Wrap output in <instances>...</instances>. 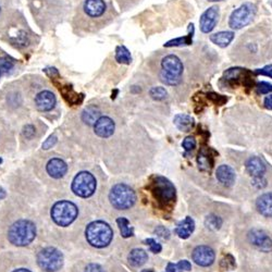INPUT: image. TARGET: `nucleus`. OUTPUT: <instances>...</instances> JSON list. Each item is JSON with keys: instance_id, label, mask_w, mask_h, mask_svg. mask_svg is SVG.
Here are the masks:
<instances>
[{"instance_id": "obj_1", "label": "nucleus", "mask_w": 272, "mask_h": 272, "mask_svg": "<svg viewBox=\"0 0 272 272\" xmlns=\"http://www.w3.org/2000/svg\"><path fill=\"white\" fill-rule=\"evenodd\" d=\"M36 236V228L29 220H19L11 226L8 238L15 246H27L33 242Z\"/></svg>"}, {"instance_id": "obj_2", "label": "nucleus", "mask_w": 272, "mask_h": 272, "mask_svg": "<svg viewBox=\"0 0 272 272\" xmlns=\"http://www.w3.org/2000/svg\"><path fill=\"white\" fill-rule=\"evenodd\" d=\"M85 234L88 243L98 249L108 246L113 236L112 229L104 221H94L89 224L86 228Z\"/></svg>"}, {"instance_id": "obj_3", "label": "nucleus", "mask_w": 272, "mask_h": 272, "mask_svg": "<svg viewBox=\"0 0 272 272\" xmlns=\"http://www.w3.org/2000/svg\"><path fill=\"white\" fill-rule=\"evenodd\" d=\"M111 205L117 209H129L136 202L135 192L126 184L114 185L109 194Z\"/></svg>"}, {"instance_id": "obj_4", "label": "nucleus", "mask_w": 272, "mask_h": 272, "mask_svg": "<svg viewBox=\"0 0 272 272\" xmlns=\"http://www.w3.org/2000/svg\"><path fill=\"white\" fill-rule=\"evenodd\" d=\"M79 209L76 205L68 201L58 202L52 209V218L58 226L68 227L77 219Z\"/></svg>"}, {"instance_id": "obj_5", "label": "nucleus", "mask_w": 272, "mask_h": 272, "mask_svg": "<svg viewBox=\"0 0 272 272\" xmlns=\"http://www.w3.org/2000/svg\"><path fill=\"white\" fill-rule=\"evenodd\" d=\"M39 267L46 272H56L63 266V255L55 247H47L37 255Z\"/></svg>"}, {"instance_id": "obj_6", "label": "nucleus", "mask_w": 272, "mask_h": 272, "mask_svg": "<svg viewBox=\"0 0 272 272\" xmlns=\"http://www.w3.org/2000/svg\"><path fill=\"white\" fill-rule=\"evenodd\" d=\"M72 191L76 195L84 199L92 196L96 191V179L89 172H80L73 180Z\"/></svg>"}, {"instance_id": "obj_7", "label": "nucleus", "mask_w": 272, "mask_h": 272, "mask_svg": "<svg viewBox=\"0 0 272 272\" xmlns=\"http://www.w3.org/2000/svg\"><path fill=\"white\" fill-rule=\"evenodd\" d=\"M257 7L254 4L246 3L242 5L238 9H236L232 15H231L229 26L234 30H240L247 24L251 23V21L254 19L255 14H256Z\"/></svg>"}, {"instance_id": "obj_8", "label": "nucleus", "mask_w": 272, "mask_h": 272, "mask_svg": "<svg viewBox=\"0 0 272 272\" xmlns=\"http://www.w3.org/2000/svg\"><path fill=\"white\" fill-rule=\"evenodd\" d=\"M153 192L156 199L160 203L167 204L172 202L176 197V188L170 181L163 177L155 178L153 183Z\"/></svg>"}, {"instance_id": "obj_9", "label": "nucleus", "mask_w": 272, "mask_h": 272, "mask_svg": "<svg viewBox=\"0 0 272 272\" xmlns=\"http://www.w3.org/2000/svg\"><path fill=\"white\" fill-rule=\"evenodd\" d=\"M161 68L162 72L168 74V76L172 77H179L181 78L184 70L183 63L180 60V58H178L175 55H169L166 56L161 61Z\"/></svg>"}, {"instance_id": "obj_10", "label": "nucleus", "mask_w": 272, "mask_h": 272, "mask_svg": "<svg viewBox=\"0 0 272 272\" xmlns=\"http://www.w3.org/2000/svg\"><path fill=\"white\" fill-rule=\"evenodd\" d=\"M215 252L209 246H199L193 252V260L202 267H208L215 261Z\"/></svg>"}, {"instance_id": "obj_11", "label": "nucleus", "mask_w": 272, "mask_h": 272, "mask_svg": "<svg viewBox=\"0 0 272 272\" xmlns=\"http://www.w3.org/2000/svg\"><path fill=\"white\" fill-rule=\"evenodd\" d=\"M219 20V8L211 7L208 10H206L201 16V30L204 33H210L217 26Z\"/></svg>"}, {"instance_id": "obj_12", "label": "nucleus", "mask_w": 272, "mask_h": 272, "mask_svg": "<svg viewBox=\"0 0 272 272\" xmlns=\"http://www.w3.org/2000/svg\"><path fill=\"white\" fill-rule=\"evenodd\" d=\"M250 242L257 249L268 252L272 249L271 238L261 230H253L249 233Z\"/></svg>"}, {"instance_id": "obj_13", "label": "nucleus", "mask_w": 272, "mask_h": 272, "mask_svg": "<svg viewBox=\"0 0 272 272\" xmlns=\"http://www.w3.org/2000/svg\"><path fill=\"white\" fill-rule=\"evenodd\" d=\"M94 126L95 133L101 137H109L114 132V122L108 117H101Z\"/></svg>"}, {"instance_id": "obj_14", "label": "nucleus", "mask_w": 272, "mask_h": 272, "mask_svg": "<svg viewBox=\"0 0 272 272\" xmlns=\"http://www.w3.org/2000/svg\"><path fill=\"white\" fill-rule=\"evenodd\" d=\"M68 171V166L63 160L59 158H54L47 163L48 175L55 179L62 178Z\"/></svg>"}, {"instance_id": "obj_15", "label": "nucleus", "mask_w": 272, "mask_h": 272, "mask_svg": "<svg viewBox=\"0 0 272 272\" xmlns=\"http://www.w3.org/2000/svg\"><path fill=\"white\" fill-rule=\"evenodd\" d=\"M35 103L40 111H51L56 105V97L53 93L44 90L36 96Z\"/></svg>"}, {"instance_id": "obj_16", "label": "nucleus", "mask_w": 272, "mask_h": 272, "mask_svg": "<svg viewBox=\"0 0 272 272\" xmlns=\"http://www.w3.org/2000/svg\"><path fill=\"white\" fill-rule=\"evenodd\" d=\"M84 10L87 15L92 18L102 16L106 11V4L104 0H86L84 4Z\"/></svg>"}, {"instance_id": "obj_17", "label": "nucleus", "mask_w": 272, "mask_h": 272, "mask_svg": "<svg viewBox=\"0 0 272 272\" xmlns=\"http://www.w3.org/2000/svg\"><path fill=\"white\" fill-rule=\"evenodd\" d=\"M217 179L225 186H231L233 185L235 181V172L227 164H222L217 170Z\"/></svg>"}, {"instance_id": "obj_18", "label": "nucleus", "mask_w": 272, "mask_h": 272, "mask_svg": "<svg viewBox=\"0 0 272 272\" xmlns=\"http://www.w3.org/2000/svg\"><path fill=\"white\" fill-rule=\"evenodd\" d=\"M246 169L251 176L256 178V177H262V175L266 171V166L260 158L252 157L246 162Z\"/></svg>"}, {"instance_id": "obj_19", "label": "nucleus", "mask_w": 272, "mask_h": 272, "mask_svg": "<svg viewBox=\"0 0 272 272\" xmlns=\"http://www.w3.org/2000/svg\"><path fill=\"white\" fill-rule=\"evenodd\" d=\"M257 209L265 217H272V193L261 195L256 203Z\"/></svg>"}, {"instance_id": "obj_20", "label": "nucleus", "mask_w": 272, "mask_h": 272, "mask_svg": "<svg viewBox=\"0 0 272 272\" xmlns=\"http://www.w3.org/2000/svg\"><path fill=\"white\" fill-rule=\"evenodd\" d=\"M195 230V222L192 218H185L183 221H181L177 227L176 232L181 238H188Z\"/></svg>"}, {"instance_id": "obj_21", "label": "nucleus", "mask_w": 272, "mask_h": 272, "mask_svg": "<svg viewBox=\"0 0 272 272\" xmlns=\"http://www.w3.org/2000/svg\"><path fill=\"white\" fill-rule=\"evenodd\" d=\"M234 38L233 32H219L210 36V40L219 47H227Z\"/></svg>"}, {"instance_id": "obj_22", "label": "nucleus", "mask_w": 272, "mask_h": 272, "mask_svg": "<svg viewBox=\"0 0 272 272\" xmlns=\"http://www.w3.org/2000/svg\"><path fill=\"white\" fill-rule=\"evenodd\" d=\"M128 259H129V262L131 263L132 266L141 267L147 261L148 256H147V253L144 250L135 249L130 253Z\"/></svg>"}, {"instance_id": "obj_23", "label": "nucleus", "mask_w": 272, "mask_h": 272, "mask_svg": "<svg viewBox=\"0 0 272 272\" xmlns=\"http://www.w3.org/2000/svg\"><path fill=\"white\" fill-rule=\"evenodd\" d=\"M176 127L182 132H189L194 127V120L187 114H178L175 118Z\"/></svg>"}, {"instance_id": "obj_24", "label": "nucleus", "mask_w": 272, "mask_h": 272, "mask_svg": "<svg viewBox=\"0 0 272 272\" xmlns=\"http://www.w3.org/2000/svg\"><path fill=\"white\" fill-rule=\"evenodd\" d=\"M100 118H101V111L95 106L87 107V108L83 111V114H82V120L88 126L95 125Z\"/></svg>"}, {"instance_id": "obj_25", "label": "nucleus", "mask_w": 272, "mask_h": 272, "mask_svg": "<svg viewBox=\"0 0 272 272\" xmlns=\"http://www.w3.org/2000/svg\"><path fill=\"white\" fill-rule=\"evenodd\" d=\"M197 162H199V167L203 171H210L212 167V159L207 151L203 150L197 158Z\"/></svg>"}, {"instance_id": "obj_26", "label": "nucleus", "mask_w": 272, "mask_h": 272, "mask_svg": "<svg viewBox=\"0 0 272 272\" xmlns=\"http://www.w3.org/2000/svg\"><path fill=\"white\" fill-rule=\"evenodd\" d=\"M117 224L119 226L121 235L123 237L127 238V237H130V236H133L134 235L133 228L130 227V224H129V220L128 219H126V218H119L117 220Z\"/></svg>"}, {"instance_id": "obj_27", "label": "nucleus", "mask_w": 272, "mask_h": 272, "mask_svg": "<svg viewBox=\"0 0 272 272\" xmlns=\"http://www.w3.org/2000/svg\"><path fill=\"white\" fill-rule=\"evenodd\" d=\"M115 59L120 63L130 64L132 61V57L130 52L125 46H119L117 48V53H115Z\"/></svg>"}, {"instance_id": "obj_28", "label": "nucleus", "mask_w": 272, "mask_h": 272, "mask_svg": "<svg viewBox=\"0 0 272 272\" xmlns=\"http://www.w3.org/2000/svg\"><path fill=\"white\" fill-rule=\"evenodd\" d=\"M192 266L187 260H181L177 265L175 263H168L166 272H182V271H189Z\"/></svg>"}, {"instance_id": "obj_29", "label": "nucleus", "mask_w": 272, "mask_h": 272, "mask_svg": "<svg viewBox=\"0 0 272 272\" xmlns=\"http://www.w3.org/2000/svg\"><path fill=\"white\" fill-rule=\"evenodd\" d=\"M152 98H154L155 101H163L166 100L168 93L167 90L164 89L163 87H153L150 92Z\"/></svg>"}, {"instance_id": "obj_30", "label": "nucleus", "mask_w": 272, "mask_h": 272, "mask_svg": "<svg viewBox=\"0 0 272 272\" xmlns=\"http://www.w3.org/2000/svg\"><path fill=\"white\" fill-rule=\"evenodd\" d=\"M206 227L210 230H219L222 226V220L217 216H209L206 218Z\"/></svg>"}, {"instance_id": "obj_31", "label": "nucleus", "mask_w": 272, "mask_h": 272, "mask_svg": "<svg viewBox=\"0 0 272 272\" xmlns=\"http://www.w3.org/2000/svg\"><path fill=\"white\" fill-rule=\"evenodd\" d=\"M13 65H14V62L12 61L11 58L9 57L0 58V72H3V73L9 72L10 70H12Z\"/></svg>"}, {"instance_id": "obj_32", "label": "nucleus", "mask_w": 272, "mask_h": 272, "mask_svg": "<svg viewBox=\"0 0 272 272\" xmlns=\"http://www.w3.org/2000/svg\"><path fill=\"white\" fill-rule=\"evenodd\" d=\"M160 79H161V81L163 82L164 84L170 85V86L179 85V84H180V82H181V78H179V77L168 76V74L163 73L162 71H161V73H160Z\"/></svg>"}, {"instance_id": "obj_33", "label": "nucleus", "mask_w": 272, "mask_h": 272, "mask_svg": "<svg viewBox=\"0 0 272 272\" xmlns=\"http://www.w3.org/2000/svg\"><path fill=\"white\" fill-rule=\"evenodd\" d=\"M191 36H187V37H181V38H177V39H173L170 40L166 44V47H172V46H181V45H188L191 43Z\"/></svg>"}, {"instance_id": "obj_34", "label": "nucleus", "mask_w": 272, "mask_h": 272, "mask_svg": "<svg viewBox=\"0 0 272 272\" xmlns=\"http://www.w3.org/2000/svg\"><path fill=\"white\" fill-rule=\"evenodd\" d=\"M257 90L259 94H268L272 92V85L267 83V82H261V83H258L257 85Z\"/></svg>"}, {"instance_id": "obj_35", "label": "nucleus", "mask_w": 272, "mask_h": 272, "mask_svg": "<svg viewBox=\"0 0 272 272\" xmlns=\"http://www.w3.org/2000/svg\"><path fill=\"white\" fill-rule=\"evenodd\" d=\"M183 147H184V150L189 152V151H192L195 148L196 146V141H195V138L194 137H191V136H188L186 137L184 141H183Z\"/></svg>"}, {"instance_id": "obj_36", "label": "nucleus", "mask_w": 272, "mask_h": 272, "mask_svg": "<svg viewBox=\"0 0 272 272\" xmlns=\"http://www.w3.org/2000/svg\"><path fill=\"white\" fill-rule=\"evenodd\" d=\"M146 243L148 246H150V249L153 253L158 254L161 252V245L158 244L155 240H153V238H148V240H146Z\"/></svg>"}, {"instance_id": "obj_37", "label": "nucleus", "mask_w": 272, "mask_h": 272, "mask_svg": "<svg viewBox=\"0 0 272 272\" xmlns=\"http://www.w3.org/2000/svg\"><path fill=\"white\" fill-rule=\"evenodd\" d=\"M241 73V69H230L226 72V78L228 80H235Z\"/></svg>"}, {"instance_id": "obj_38", "label": "nucleus", "mask_w": 272, "mask_h": 272, "mask_svg": "<svg viewBox=\"0 0 272 272\" xmlns=\"http://www.w3.org/2000/svg\"><path fill=\"white\" fill-rule=\"evenodd\" d=\"M56 143H57V136L51 135L43 144V150H49V148H52Z\"/></svg>"}, {"instance_id": "obj_39", "label": "nucleus", "mask_w": 272, "mask_h": 272, "mask_svg": "<svg viewBox=\"0 0 272 272\" xmlns=\"http://www.w3.org/2000/svg\"><path fill=\"white\" fill-rule=\"evenodd\" d=\"M35 128L33 127V126H27V127H24L23 129V135L26 136L27 138H32L33 136L35 135Z\"/></svg>"}, {"instance_id": "obj_40", "label": "nucleus", "mask_w": 272, "mask_h": 272, "mask_svg": "<svg viewBox=\"0 0 272 272\" xmlns=\"http://www.w3.org/2000/svg\"><path fill=\"white\" fill-rule=\"evenodd\" d=\"M85 272H105V270L102 266L97 265V263H90V265L85 268Z\"/></svg>"}, {"instance_id": "obj_41", "label": "nucleus", "mask_w": 272, "mask_h": 272, "mask_svg": "<svg viewBox=\"0 0 272 272\" xmlns=\"http://www.w3.org/2000/svg\"><path fill=\"white\" fill-rule=\"evenodd\" d=\"M256 73L257 74H262V76H267V77L272 78V65H267V67H265L263 69L257 70Z\"/></svg>"}, {"instance_id": "obj_42", "label": "nucleus", "mask_w": 272, "mask_h": 272, "mask_svg": "<svg viewBox=\"0 0 272 272\" xmlns=\"http://www.w3.org/2000/svg\"><path fill=\"white\" fill-rule=\"evenodd\" d=\"M156 233H157L162 238H168L170 235L169 231L167 229H164L163 227H159L157 230H156Z\"/></svg>"}, {"instance_id": "obj_43", "label": "nucleus", "mask_w": 272, "mask_h": 272, "mask_svg": "<svg viewBox=\"0 0 272 272\" xmlns=\"http://www.w3.org/2000/svg\"><path fill=\"white\" fill-rule=\"evenodd\" d=\"M254 185H256L258 188H262L266 186V181L263 180L261 177H256L255 178V181H254Z\"/></svg>"}, {"instance_id": "obj_44", "label": "nucleus", "mask_w": 272, "mask_h": 272, "mask_svg": "<svg viewBox=\"0 0 272 272\" xmlns=\"http://www.w3.org/2000/svg\"><path fill=\"white\" fill-rule=\"evenodd\" d=\"M265 106L268 109H272V94L269 95L265 100Z\"/></svg>"}, {"instance_id": "obj_45", "label": "nucleus", "mask_w": 272, "mask_h": 272, "mask_svg": "<svg viewBox=\"0 0 272 272\" xmlns=\"http://www.w3.org/2000/svg\"><path fill=\"white\" fill-rule=\"evenodd\" d=\"M6 191L3 188V187H0V200H4L5 197H6Z\"/></svg>"}, {"instance_id": "obj_46", "label": "nucleus", "mask_w": 272, "mask_h": 272, "mask_svg": "<svg viewBox=\"0 0 272 272\" xmlns=\"http://www.w3.org/2000/svg\"><path fill=\"white\" fill-rule=\"evenodd\" d=\"M13 272H32V271H30V270H28V269H18V270H14Z\"/></svg>"}, {"instance_id": "obj_47", "label": "nucleus", "mask_w": 272, "mask_h": 272, "mask_svg": "<svg viewBox=\"0 0 272 272\" xmlns=\"http://www.w3.org/2000/svg\"><path fill=\"white\" fill-rule=\"evenodd\" d=\"M142 272H154L153 270H143Z\"/></svg>"}, {"instance_id": "obj_48", "label": "nucleus", "mask_w": 272, "mask_h": 272, "mask_svg": "<svg viewBox=\"0 0 272 272\" xmlns=\"http://www.w3.org/2000/svg\"><path fill=\"white\" fill-rule=\"evenodd\" d=\"M209 2H219V0H209Z\"/></svg>"}, {"instance_id": "obj_49", "label": "nucleus", "mask_w": 272, "mask_h": 272, "mask_svg": "<svg viewBox=\"0 0 272 272\" xmlns=\"http://www.w3.org/2000/svg\"><path fill=\"white\" fill-rule=\"evenodd\" d=\"M3 162V159L2 158H0V163H2Z\"/></svg>"}, {"instance_id": "obj_50", "label": "nucleus", "mask_w": 272, "mask_h": 272, "mask_svg": "<svg viewBox=\"0 0 272 272\" xmlns=\"http://www.w3.org/2000/svg\"><path fill=\"white\" fill-rule=\"evenodd\" d=\"M0 73H2V72H0Z\"/></svg>"}]
</instances>
